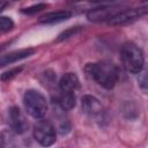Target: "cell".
I'll return each mask as SVG.
<instances>
[{"label":"cell","instance_id":"1","mask_svg":"<svg viewBox=\"0 0 148 148\" xmlns=\"http://www.w3.org/2000/svg\"><path fill=\"white\" fill-rule=\"evenodd\" d=\"M87 69L95 79V81L105 89H111L117 83L118 71L116 66L111 62L90 64Z\"/></svg>","mask_w":148,"mask_h":148},{"label":"cell","instance_id":"2","mask_svg":"<svg viewBox=\"0 0 148 148\" xmlns=\"http://www.w3.org/2000/svg\"><path fill=\"white\" fill-rule=\"evenodd\" d=\"M121 59L124 67L126 68V71L131 73H140L143 68V53L141 49H139L133 43L124 44L121 49Z\"/></svg>","mask_w":148,"mask_h":148},{"label":"cell","instance_id":"3","mask_svg":"<svg viewBox=\"0 0 148 148\" xmlns=\"http://www.w3.org/2000/svg\"><path fill=\"white\" fill-rule=\"evenodd\" d=\"M23 104H24L27 112L36 119L43 118L47 111L46 98L44 97L42 92L34 90V89L25 91L23 96Z\"/></svg>","mask_w":148,"mask_h":148},{"label":"cell","instance_id":"4","mask_svg":"<svg viewBox=\"0 0 148 148\" xmlns=\"http://www.w3.org/2000/svg\"><path fill=\"white\" fill-rule=\"evenodd\" d=\"M34 138L42 146H51L56 142V130L52 123L47 119L38 120L34 127Z\"/></svg>","mask_w":148,"mask_h":148},{"label":"cell","instance_id":"5","mask_svg":"<svg viewBox=\"0 0 148 148\" xmlns=\"http://www.w3.org/2000/svg\"><path fill=\"white\" fill-rule=\"evenodd\" d=\"M146 13V8H133V9H126L120 10L113 17L109 20L110 25H124L134 22L139 17H141Z\"/></svg>","mask_w":148,"mask_h":148},{"label":"cell","instance_id":"6","mask_svg":"<svg viewBox=\"0 0 148 148\" xmlns=\"http://www.w3.org/2000/svg\"><path fill=\"white\" fill-rule=\"evenodd\" d=\"M9 120L12 128L17 134H23L28 130V123L25 120V117L21 112V110L16 106H13L9 110Z\"/></svg>","mask_w":148,"mask_h":148},{"label":"cell","instance_id":"7","mask_svg":"<svg viewBox=\"0 0 148 148\" xmlns=\"http://www.w3.org/2000/svg\"><path fill=\"white\" fill-rule=\"evenodd\" d=\"M119 12H120L119 7H102V8H96L88 12L87 17L89 21H92V22H101V21L110 20Z\"/></svg>","mask_w":148,"mask_h":148},{"label":"cell","instance_id":"8","mask_svg":"<svg viewBox=\"0 0 148 148\" xmlns=\"http://www.w3.org/2000/svg\"><path fill=\"white\" fill-rule=\"evenodd\" d=\"M82 109H83L84 113H87L91 117L99 116L103 111V108H102V104L99 103V101L91 95H84L82 97Z\"/></svg>","mask_w":148,"mask_h":148},{"label":"cell","instance_id":"9","mask_svg":"<svg viewBox=\"0 0 148 148\" xmlns=\"http://www.w3.org/2000/svg\"><path fill=\"white\" fill-rule=\"evenodd\" d=\"M34 50L32 49H22V50H17V51H13V52H9L5 56H2L0 58V67H3L6 65H9V64H13L17 60H21V59H24V58H28L30 57L31 54H34Z\"/></svg>","mask_w":148,"mask_h":148},{"label":"cell","instance_id":"10","mask_svg":"<svg viewBox=\"0 0 148 148\" xmlns=\"http://www.w3.org/2000/svg\"><path fill=\"white\" fill-rule=\"evenodd\" d=\"M79 86H80L79 77L74 73H66L65 75L61 76V79L59 81V87H60L61 91L73 92L79 88Z\"/></svg>","mask_w":148,"mask_h":148},{"label":"cell","instance_id":"11","mask_svg":"<svg viewBox=\"0 0 148 148\" xmlns=\"http://www.w3.org/2000/svg\"><path fill=\"white\" fill-rule=\"evenodd\" d=\"M72 16V13L69 10H58V12H51L45 15H43L39 18V23L44 24H51V23H58L61 21H65Z\"/></svg>","mask_w":148,"mask_h":148},{"label":"cell","instance_id":"12","mask_svg":"<svg viewBox=\"0 0 148 148\" xmlns=\"http://www.w3.org/2000/svg\"><path fill=\"white\" fill-rule=\"evenodd\" d=\"M59 103H60V106L68 111V110H72L74 106H75V96L73 92L71 91H62V95L59 99Z\"/></svg>","mask_w":148,"mask_h":148},{"label":"cell","instance_id":"13","mask_svg":"<svg viewBox=\"0 0 148 148\" xmlns=\"http://www.w3.org/2000/svg\"><path fill=\"white\" fill-rule=\"evenodd\" d=\"M46 8H47L46 3H37V5H34V6L27 7V8H22L21 13L27 14V15H32V14H37V13H39V12L46 9Z\"/></svg>","mask_w":148,"mask_h":148},{"label":"cell","instance_id":"14","mask_svg":"<svg viewBox=\"0 0 148 148\" xmlns=\"http://www.w3.org/2000/svg\"><path fill=\"white\" fill-rule=\"evenodd\" d=\"M14 28V22L10 17L0 16V31H9Z\"/></svg>","mask_w":148,"mask_h":148},{"label":"cell","instance_id":"15","mask_svg":"<svg viewBox=\"0 0 148 148\" xmlns=\"http://www.w3.org/2000/svg\"><path fill=\"white\" fill-rule=\"evenodd\" d=\"M81 29H80V27H74V28H69V29H67V30H65V31H62L59 36H58V38H57V42H61V40H65V39H67V38H69V37H72L73 35H75L77 31H80Z\"/></svg>","mask_w":148,"mask_h":148},{"label":"cell","instance_id":"16","mask_svg":"<svg viewBox=\"0 0 148 148\" xmlns=\"http://www.w3.org/2000/svg\"><path fill=\"white\" fill-rule=\"evenodd\" d=\"M21 71H22V67H15V68H13V69H10V71H7V72H5L3 74H1L0 79H1L2 81H9V80H12L13 77H15Z\"/></svg>","mask_w":148,"mask_h":148},{"label":"cell","instance_id":"17","mask_svg":"<svg viewBox=\"0 0 148 148\" xmlns=\"http://www.w3.org/2000/svg\"><path fill=\"white\" fill-rule=\"evenodd\" d=\"M90 2H96V3H102V2H114L117 0H89Z\"/></svg>","mask_w":148,"mask_h":148},{"label":"cell","instance_id":"18","mask_svg":"<svg viewBox=\"0 0 148 148\" xmlns=\"http://www.w3.org/2000/svg\"><path fill=\"white\" fill-rule=\"evenodd\" d=\"M6 6H7V1H5V0H0V13L6 8Z\"/></svg>","mask_w":148,"mask_h":148},{"label":"cell","instance_id":"19","mask_svg":"<svg viewBox=\"0 0 148 148\" xmlns=\"http://www.w3.org/2000/svg\"><path fill=\"white\" fill-rule=\"evenodd\" d=\"M74 1H77V0H74Z\"/></svg>","mask_w":148,"mask_h":148},{"label":"cell","instance_id":"20","mask_svg":"<svg viewBox=\"0 0 148 148\" xmlns=\"http://www.w3.org/2000/svg\"><path fill=\"white\" fill-rule=\"evenodd\" d=\"M13 1H16V0H13Z\"/></svg>","mask_w":148,"mask_h":148}]
</instances>
